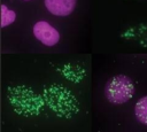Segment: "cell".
Instances as JSON below:
<instances>
[{
    "instance_id": "6da1fadb",
    "label": "cell",
    "mask_w": 147,
    "mask_h": 132,
    "mask_svg": "<svg viewBox=\"0 0 147 132\" xmlns=\"http://www.w3.org/2000/svg\"><path fill=\"white\" fill-rule=\"evenodd\" d=\"M134 95V84L126 75H116L105 85V96L113 104H123Z\"/></svg>"
},
{
    "instance_id": "7a4b0ae2",
    "label": "cell",
    "mask_w": 147,
    "mask_h": 132,
    "mask_svg": "<svg viewBox=\"0 0 147 132\" xmlns=\"http://www.w3.org/2000/svg\"><path fill=\"white\" fill-rule=\"evenodd\" d=\"M33 36L42 45L47 47L55 46L60 40V32L46 21H38L32 28Z\"/></svg>"
},
{
    "instance_id": "3957f363",
    "label": "cell",
    "mask_w": 147,
    "mask_h": 132,
    "mask_svg": "<svg viewBox=\"0 0 147 132\" xmlns=\"http://www.w3.org/2000/svg\"><path fill=\"white\" fill-rule=\"evenodd\" d=\"M77 0H44L46 9L59 17L69 16L76 8Z\"/></svg>"
},
{
    "instance_id": "277c9868",
    "label": "cell",
    "mask_w": 147,
    "mask_h": 132,
    "mask_svg": "<svg viewBox=\"0 0 147 132\" xmlns=\"http://www.w3.org/2000/svg\"><path fill=\"white\" fill-rule=\"evenodd\" d=\"M134 115L141 124L147 126V95L140 98L134 104Z\"/></svg>"
},
{
    "instance_id": "5b68a950",
    "label": "cell",
    "mask_w": 147,
    "mask_h": 132,
    "mask_svg": "<svg viewBox=\"0 0 147 132\" xmlns=\"http://www.w3.org/2000/svg\"><path fill=\"white\" fill-rule=\"evenodd\" d=\"M16 20V13L9 9L6 5H1V28L13 24Z\"/></svg>"
},
{
    "instance_id": "8992f818",
    "label": "cell",
    "mask_w": 147,
    "mask_h": 132,
    "mask_svg": "<svg viewBox=\"0 0 147 132\" xmlns=\"http://www.w3.org/2000/svg\"><path fill=\"white\" fill-rule=\"evenodd\" d=\"M23 1H31V0H23Z\"/></svg>"
}]
</instances>
